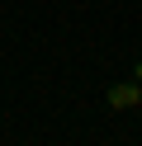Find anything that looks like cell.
Returning <instances> with one entry per match:
<instances>
[{"label": "cell", "mask_w": 142, "mask_h": 146, "mask_svg": "<svg viewBox=\"0 0 142 146\" xmlns=\"http://www.w3.org/2000/svg\"><path fill=\"white\" fill-rule=\"evenodd\" d=\"M142 99V85H114L109 90V108H137Z\"/></svg>", "instance_id": "1"}]
</instances>
